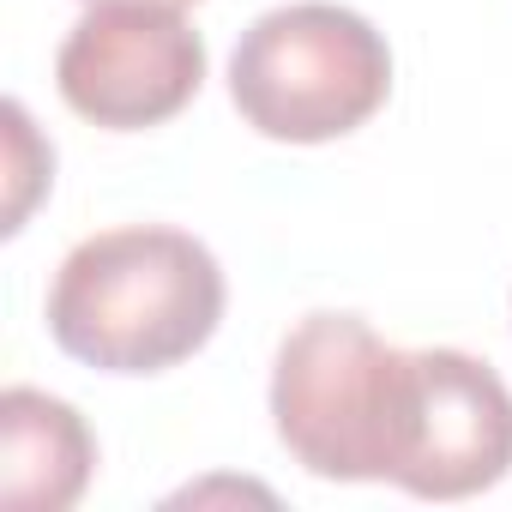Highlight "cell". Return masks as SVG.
<instances>
[{
	"label": "cell",
	"instance_id": "6da1fadb",
	"mask_svg": "<svg viewBox=\"0 0 512 512\" xmlns=\"http://www.w3.org/2000/svg\"><path fill=\"white\" fill-rule=\"evenodd\" d=\"M272 422L326 482L470 500L512 470V392L464 350H392L356 314H308L272 368Z\"/></svg>",
	"mask_w": 512,
	"mask_h": 512
},
{
	"label": "cell",
	"instance_id": "7a4b0ae2",
	"mask_svg": "<svg viewBox=\"0 0 512 512\" xmlns=\"http://www.w3.org/2000/svg\"><path fill=\"white\" fill-rule=\"evenodd\" d=\"M223 320V266L187 229L127 223L79 241L49 290L55 344L103 374H157L205 350Z\"/></svg>",
	"mask_w": 512,
	"mask_h": 512
},
{
	"label": "cell",
	"instance_id": "3957f363",
	"mask_svg": "<svg viewBox=\"0 0 512 512\" xmlns=\"http://www.w3.org/2000/svg\"><path fill=\"white\" fill-rule=\"evenodd\" d=\"M392 91L386 37L338 7L296 0L253 19L229 55V97L241 121L284 145H326L356 133Z\"/></svg>",
	"mask_w": 512,
	"mask_h": 512
},
{
	"label": "cell",
	"instance_id": "277c9868",
	"mask_svg": "<svg viewBox=\"0 0 512 512\" xmlns=\"http://www.w3.org/2000/svg\"><path fill=\"white\" fill-rule=\"evenodd\" d=\"M55 85L73 115L139 133L181 115L205 85V43L163 0H97L55 55Z\"/></svg>",
	"mask_w": 512,
	"mask_h": 512
},
{
	"label": "cell",
	"instance_id": "5b68a950",
	"mask_svg": "<svg viewBox=\"0 0 512 512\" xmlns=\"http://www.w3.org/2000/svg\"><path fill=\"white\" fill-rule=\"evenodd\" d=\"M97 470L85 416L49 392L13 386L0 398V500L13 512H67Z\"/></svg>",
	"mask_w": 512,
	"mask_h": 512
},
{
	"label": "cell",
	"instance_id": "8992f818",
	"mask_svg": "<svg viewBox=\"0 0 512 512\" xmlns=\"http://www.w3.org/2000/svg\"><path fill=\"white\" fill-rule=\"evenodd\" d=\"M0 115H7V229H19L31 199H37V187L55 175V151L37 139L25 103H7Z\"/></svg>",
	"mask_w": 512,
	"mask_h": 512
},
{
	"label": "cell",
	"instance_id": "52a82bcc",
	"mask_svg": "<svg viewBox=\"0 0 512 512\" xmlns=\"http://www.w3.org/2000/svg\"><path fill=\"white\" fill-rule=\"evenodd\" d=\"M85 7H97V0H85ZM163 7H193V0H163Z\"/></svg>",
	"mask_w": 512,
	"mask_h": 512
}]
</instances>
